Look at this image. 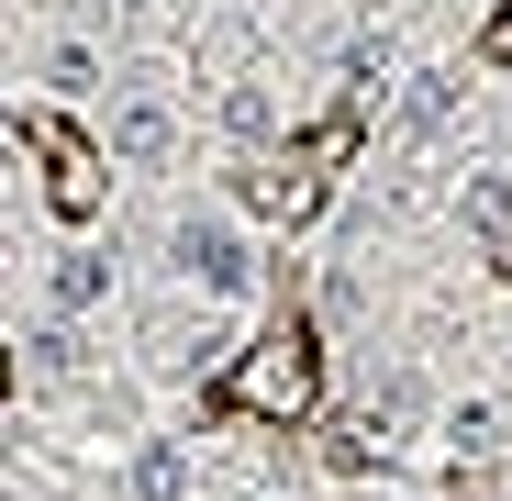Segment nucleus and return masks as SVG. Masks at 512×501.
<instances>
[{"mask_svg":"<svg viewBox=\"0 0 512 501\" xmlns=\"http://www.w3.org/2000/svg\"><path fill=\"white\" fill-rule=\"evenodd\" d=\"M167 279L201 290V301H245L256 290V245L223 201H190V212H167Z\"/></svg>","mask_w":512,"mask_h":501,"instance_id":"f257e3e1","label":"nucleus"},{"mask_svg":"<svg viewBox=\"0 0 512 501\" xmlns=\"http://www.w3.org/2000/svg\"><path fill=\"white\" fill-rule=\"evenodd\" d=\"M134 346H145V368H223V301H201V290H179V301H156L145 323H134Z\"/></svg>","mask_w":512,"mask_h":501,"instance_id":"f03ea898","label":"nucleus"},{"mask_svg":"<svg viewBox=\"0 0 512 501\" xmlns=\"http://www.w3.org/2000/svg\"><path fill=\"white\" fill-rule=\"evenodd\" d=\"M234 401H245V412H268V424L312 412V334H268V346L234 368Z\"/></svg>","mask_w":512,"mask_h":501,"instance_id":"7ed1b4c3","label":"nucleus"},{"mask_svg":"<svg viewBox=\"0 0 512 501\" xmlns=\"http://www.w3.org/2000/svg\"><path fill=\"white\" fill-rule=\"evenodd\" d=\"M190 490H201V457H190V446H167V435H156V446H134L123 501H190Z\"/></svg>","mask_w":512,"mask_h":501,"instance_id":"20e7f679","label":"nucleus"},{"mask_svg":"<svg viewBox=\"0 0 512 501\" xmlns=\"http://www.w3.org/2000/svg\"><path fill=\"white\" fill-rule=\"evenodd\" d=\"M45 301H56L67 323H78V312H101V301H112V257H101V245H67V257L45 268Z\"/></svg>","mask_w":512,"mask_h":501,"instance_id":"39448f33","label":"nucleus"},{"mask_svg":"<svg viewBox=\"0 0 512 501\" xmlns=\"http://www.w3.org/2000/svg\"><path fill=\"white\" fill-rule=\"evenodd\" d=\"M78 368H90V346H78V323H67V312H45V323L23 334V379H45V390H67Z\"/></svg>","mask_w":512,"mask_h":501,"instance_id":"423d86ee","label":"nucleus"},{"mask_svg":"<svg viewBox=\"0 0 512 501\" xmlns=\"http://www.w3.org/2000/svg\"><path fill=\"white\" fill-rule=\"evenodd\" d=\"M446 123H457V78H446V67H423L412 90H401V134H412V145H435Z\"/></svg>","mask_w":512,"mask_h":501,"instance_id":"0eeeda50","label":"nucleus"},{"mask_svg":"<svg viewBox=\"0 0 512 501\" xmlns=\"http://www.w3.org/2000/svg\"><path fill=\"white\" fill-rule=\"evenodd\" d=\"M167 145H179L167 101H112V156H167Z\"/></svg>","mask_w":512,"mask_h":501,"instance_id":"6e6552de","label":"nucleus"},{"mask_svg":"<svg viewBox=\"0 0 512 501\" xmlns=\"http://www.w3.org/2000/svg\"><path fill=\"white\" fill-rule=\"evenodd\" d=\"M457 212H468L490 245H512V179H468V190H457Z\"/></svg>","mask_w":512,"mask_h":501,"instance_id":"1a4fd4ad","label":"nucleus"},{"mask_svg":"<svg viewBox=\"0 0 512 501\" xmlns=\"http://www.w3.org/2000/svg\"><path fill=\"white\" fill-rule=\"evenodd\" d=\"M490 435H501V412H490V401H457V412H446V446H457V468H468V457H490Z\"/></svg>","mask_w":512,"mask_h":501,"instance_id":"9d476101","label":"nucleus"},{"mask_svg":"<svg viewBox=\"0 0 512 501\" xmlns=\"http://www.w3.org/2000/svg\"><path fill=\"white\" fill-rule=\"evenodd\" d=\"M45 78H56L67 101H90V90H101V56H90V45H56V56H45Z\"/></svg>","mask_w":512,"mask_h":501,"instance_id":"9b49d317","label":"nucleus"},{"mask_svg":"<svg viewBox=\"0 0 512 501\" xmlns=\"http://www.w3.org/2000/svg\"><path fill=\"white\" fill-rule=\"evenodd\" d=\"M268 123H279L268 90H234V101H223V134H234V145H268Z\"/></svg>","mask_w":512,"mask_h":501,"instance_id":"f8f14e48","label":"nucleus"},{"mask_svg":"<svg viewBox=\"0 0 512 501\" xmlns=\"http://www.w3.org/2000/svg\"><path fill=\"white\" fill-rule=\"evenodd\" d=\"M412 412H423V379L390 368V379H379V424H412Z\"/></svg>","mask_w":512,"mask_h":501,"instance_id":"ddd939ff","label":"nucleus"}]
</instances>
